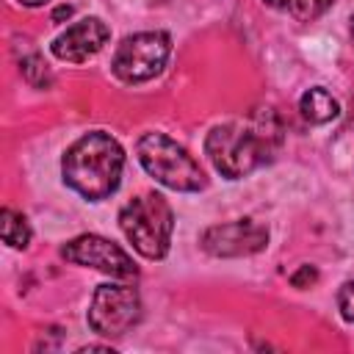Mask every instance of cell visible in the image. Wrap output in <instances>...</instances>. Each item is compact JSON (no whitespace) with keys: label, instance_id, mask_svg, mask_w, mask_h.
I'll return each mask as SVG.
<instances>
[{"label":"cell","instance_id":"obj_1","mask_svg":"<svg viewBox=\"0 0 354 354\" xmlns=\"http://www.w3.org/2000/svg\"><path fill=\"white\" fill-rule=\"evenodd\" d=\"M282 144V122L271 108H257L246 119L216 124L205 138V152L216 171L230 180L246 177L274 158Z\"/></svg>","mask_w":354,"mask_h":354},{"label":"cell","instance_id":"obj_2","mask_svg":"<svg viewBox=\"0 0 354 354\" xmlns=\"http://www.w3.org/2000/svg\"><path fill=\"white\" fill-rule=\"evenodd\" d=\"M122 169H124V149L113 136L102 130H91L80 136L61 160L64 183L91 202L108 199L119 188Z\"/></svg>","mask_w":354,"mask_h":354},{"label":"cell","instance_id":"obj_3","mask_svg":"<svg viewBox=\"0 0 354 354\" xmlns=\"http://www.w3.org/2000/svg\"><path fill=\"white\" fill-rule=\"evenodd\" d=\"M119 227L138 254L147 260H160L171 243L174 213L160 194H141L119 210Z\"/></svg>","mask_w":354,"mask_h":354},{"label":"cell","instance_id":"obj_4","mask_svg":"<svg viewBox=\"0 0 354 354\" xmlns=\"http://www.w3.org/2000/svg\"><path fill=\"white\" fill-rule=\"evenodd\" d=\"M136 152L147 174L171 191H202L207 185L202 166L166 133H144L136 144Z\"/></svg>","mask_w":354,"mask_h":354},{"label":"cell","instance_id":"obj_5","mask_svg":"<svg viewBox=\"0 0 354 354\" xmlns=\"http://www.w3.org/2000/svg\"><path fill=\"white\" fill-rule=\"evenodd\" d=\"M171 53V39L163 30H141L133 33L127 39H122V44L116 47L113 58H111V72L122 80V83H144L152 80L169 61Z\"/></svg>","mask_w":354,"mask_h":354},{"label":"cell","instance_id":"obj_6","mask_svg":"<svg viewBox=\"0 0 354 354\" xmlns=\"http://www.w3.org/2000/svg\"><path fill=\"white\" fill-rule=\"evenodd\" d=\"M141 321V296L133 285H97L88 326L102 337H122Z\"/></svg>","mask_w":354,"mask_h":354},{"label":"cell","instance_id":"obj_7","mask_svg":"<svg viewBox=\"0 0 354 354\" xmlns=\"http://www.w3.org/2000/svg\"><path fill=\"white\" fill-rule=\"evenodd\" d=\"M61 257L75 266H88V268L105 271L113 279H136L138 277L133 257L122 246H116L113 241H108L102 235L88 232V235H77V238L66 241L61 246Z\"/></svg>","mask_w":354,"mask_h":354},{"label":"cell","instance_id":"obj_8","mask_svg":"<svg viewBox=\"0 0 354 354\" xmlns=\"http://www.w3.org/2000/svg\"><path fill=\"white\" fill-rule=\"evenodd\" d=\"M202 249L216 257L254 254L268 243V230L254 218H235L227 224H213L202 232Z\"/></svg>","mask_w":354,"mask_h":354},{"label":"cell","instance_id":"obj_9","mask_svg":"<svg viewBox=\"0 0 354 354\" xmlns=\"http://www.w3.org/2000/svg\"><path fill=\"white\" fill-rule=\"evenodd\" d=\"M111 39V28L100 17H83L75 25H69L64 33H58L50 44L53 55L69 64H83L91 55H97L105 41Z\"/></svg>","mask_w":354,"mask_h":354},{"label":"cell","instance_id":"obj_10","mask_svg":"<svg viewBox=\"0 0 354 354\" xmlns=\"http://www.w3.org/2000/svg\"><path fill=\"white\" fill-rule=\"evenodd\" d=\"M299 111H301V116H304L310 124H326V122H332V119L340 113V105H337V100H335L326 88L315 86V88H307V91L301 94Z\"/></svg>","mask_w":354,"mask_h":354},{"label":"cell","instance_id":"obj_11","mask_svg":"<svg viewBox=\"0 0 354 354\" xmlns=\"http://www.w3.org/2000/svg\"><path fill=\"white\" fill-rule=\"evenodd\" d=\"M0 227H3V241L11 249H25L30 243V224L22 213H17L11 207H3L0 210Z\"/></svg>","mask_w":354,"mask_h":354},{"label":"cell","instance_id":"obj_12","mask_svg":"<svg viewBox=\"0 0 354 354\" xmlns=\"http://www.w3.org/2000/svg\"><path fill=\"white\" fill-rule=\"evenodd\" d=\"M19 69H22V77L30 83V86H36V88H47L50 86V69H47V64L41 61V55L39 53H30V55H25L22 61H19Z\"/></svg>","mask_w":354,"mask_h":354},{"label":"cell","instance_id":"obj_13","mask_svg":"<svg viewBox=\"0 0 354 354\" xmlns=\"http://www.w3.org/2000/svg\"><path fill=\"white\" fill-rule=\"evenodd\" d=\"M332 3H335V0H290V8H293V14H296L301 22H310V19L321 17Z\"/></svg>","mask_w":354,"mask_h":354},{"label":"cell","instance_id":"obj_14","mask_svg":"<svg viewBox=\"0 0 354 354\" xmlns=\"http://www.w3.org/2000/svg\"><path fill=\"white\" fill-rule=\"evenodd\" d=\"M337 307H340V315L354 324V282H346L337 293Z\"/></svg>","mask_w":354,"mask_h":354},{"label":"cell","instance_id":"obj_15","mask_svg":"<svg viewBox=\"0 0 354 354\" xmlns=\"http://www.w3.org/2000/svg\"><path fill=\"white\" fill-rule=\"evenodd\" d=\"M318 279V274H315V268L313 266H301L293 277H290V282L296 285V288H307V285H313Z\"/></svg>","mask_w":354,"mask_h":354},{"label":"cell","instance_id":"obj_16","mask_svg":"<svg viewBox=\"0 0 354 354\" xmlns=\"http://www.w3.org/2000/svg\"><path fill=\"white\" fill-rule=\"evenodd\" d=\"M72 17V6H58L55 11H53V19L55 22H61V19H69Z\"/></svg>","mask_w":354,"mask_h":354},{"label":"cell","instance_id":"obj_17","mask_svg":"<svg viewBox=\"0 0 354 354\" xmlns=\"http://www.w3.org/2000/svg\"><path fill=\"white\" fill-rule=\"evenodd\" d=\"M268 6H274V8H288L290 6V0H266Z\"/></svg>","mask_w":354,"mask_h":354},{"label":"cell","instance_id":"obj_18","mask_svg":"<svg viewBox=\"0 0 354 354\" xmlns=\"http://www.w3.org/2000/svg\"><path fill=\"white\" fill-rule=\"evenodd\" d=\"M22 6H30V8H36V6H44L47 0H19Z\"/></svg>","mask_w":354,"mask_h":354},{"label":"cell","instance_id":"obj_19","mask_svg":"<svg viewBox=\"0 0 354 354\" xmlns=\"http://www.w3.org/2000/svg\"><path fill=\"white\" fill-rule=\"evenodd\" d=\"M351 39H354V17H351Z\"/></svg>","mask_w":354,"mask_h":354}]
</instances>
